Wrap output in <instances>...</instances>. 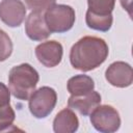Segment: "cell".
Returning a JSON list of instances; mask_svg holds the SVG:
<instances>
[{"label":"cell","instance_id":"2e32d148","mask_svg":"<svg viewBox=\"0 0 133 133\" xmlns=\"http://www.w3.org/2000/svg\"><path fill=\"white\" fill-rule=\"evenodd\" d=\"M12 42L8 34L0 29V61L6 60L12 53Z\"/></svg>","mask_w":133,"mask_h":133},{"label":"cell","instance_id":"4fadbf2b","mask_svg":"<svg viewBox=\"0 0 133 133\" xmlns=\"http://www.w3.org/2000/svg\"><path fill=\"white\" fill-rule=\"evenodd\" d=\"M112 22H113L112 14L103 16V15L92 14L89 10L86 11L85 23H86L87 27H89L90 29L101 31V32H106L111 28Z\"/></svg>","mask_w":133,"mask_h":133},{"label":"cell","instance_id":"ac0fdd59","mask_svg":"<svg viewBox=\"0 0 133 133\" xmlns=\"http://www.w3.org/2000/svg\"><path fill=\"white\" fill-rule=\"evenodd\" d=\"M10 105V90L2 82H0V108Z\"/></svg>","mask_w":133,"mask_h":133},{"label":"cell","instance_id":"6da1fadb","mask_svg":"<svg viewBox=\"0 0 133 133\" xmlns=\"http://www.w3.org/2000/svg\"><path fill=\"white\" fill-rule=\"evenodd\" d=\"M108 53V45L103 38L86 35L72 46L70 62L76 70L89 72L99 68L106 60Z\"/></svg>","mask_w":133,"mask_h":133},{"label":"cell","instance_id":"5b68a950","mask_svg":"<svg viewBox=\"0 0 133 133\" xmlns=\"http://www.w3.org/2000/svg\"><path fill=\"white\" fill-rule=\"evenodd\" d=\"M89 115L92 127L101 133H113L121 127L119 113L111 105H99Z\"/></svg>","mask_w":133,"mask_h":133},{"label":"cell","instance_id":"9c48e42d","mask_svg":"<svg viewBox=\"0 0 133 133\" xmlns=\"http://www.w3.org/2000/svg\"><path fill=\"white\" fill-rule=\"evenodd\" d=\"M25 32L26 35L34 42H42L47 39L52 34L46 24L44 14L37 11H31L26 18Z\"/></svg>","mask_w":133,"mask_h":133},{"label":"cell","instance_id":"7c38bea8","mask_svg":"<svg viewBox=\"0 0 133 133\" xmlns=\"http://www.w3.org/2000/svg\"><path fill=\"white\" fill-rule=\"evenodd\" d=\"M68 91L73 96H81L90 92L95 88V82L87 75H76L69 79L66 83Z\"/></svg>","mask_w":133,"mask_h":133},{"label":"cell","instance_id":"ba28073f","mask_svg":"<svg viewBox=\"0 0 133 133\" xmlns=\"http://www.w3.org/2000/svg\"><path fill=\"white\" fill-rule=\"evenodd\" d=\"M105 78L112 86L125 88L133 82L132 66L125 61L112 62L105 72Z\"/></svg>","mask_w":133,"mask_h":133},{"label":"cell","instance_id":"8fae6325","mask_svg":"<svg viewBox=\"0 0 133 133\" xmlns=\"http://www.w3.org/2000/svg\"><path fill=\"white\" fill-rule=\"evenodd\" d=\"M79 128V119L71 108L60 110L53 121V131L55 133H74Z\"/></svg>","mask_w":133,"mask_h":133},{"label":"cell","instance_id":"e0dca14e","mask_svg":"<svg viewBox=\"0 0 133 133\" xmlns=\"http://www.w3.org/2000/svg\"><path fill=\"white\" fill-rule=\"evenodd\" d=\"M28 9L31 11L44 12L55 4L56 0H24Z\"/></svg>","mask_w":133,"mask_h":133},{"label":"cell","instance_id":"8992f818","mask_svg":"<svg viewBox=\"0 0 133 133\" xmlns=\"http://www.w3.org/2000/svg\"><path fill=\"white\" fill-rule=\"evenodd\" d=\"M26 17V7L21 0H2L0 20L8 27H19Z\"/></svg>","mask_w":133,"mask_h":133},{"label":"cell","instance_id":"9a60e30c","mask_svg":"<svg viewBox=\"0 0 133 133\" xmlns=\"http://www.w3.org/2000/svg\"><path fill=\"white\" fill-rule=\"evenodd\" d=\"M15 118L16 113L10 105L0 108V132L9 130V127L12 126Z\"/></svg>","mask_w":133,"mask_h":133},{"label":"cell","instance_id":"277c9868","mask_svg":"<svg viewBox=\"0 0 133 133\" xmlns=\"http://www.w3.org/2000/svg\"><path fill=\"white\" fill-rule=\"evenodd\" d=\"M57 102V94L54 88L42 86L34 90L28 99V107L30 113L35 118H46L55 108Z\"/></svg>","mask_w":133,"mask_h":133},{"label":"cell","instance_id":"5bb4252c","mask_svg":"<svg viewBox=\"0 0 133 133\" xmlns=\"http://www.w3.org/2000/svg\"><path fill=\"white\" fill-rule=\"evenodd\" d=\"M88 9L90 12L96 15H111L115 0H87Z\"/></svg>","mask_w":133,"mask_h":133},{"label":"cell","instance_id":"30bf717a","mask_svg":"<svg viewBox=\"0 0 133 133\" xmlns=\"http://www.w3.org/2000/svg\"><path fill=\"white\" fill-rule=\"evenodd\" d=\"M100 104H101V95L96 90H91L90 92L81 96L71 95V97L68 100L69 108L77 111L79 114L83 116L89 115L94 111V109L98 107Z\"/></svg>","mask_w":133,"mask_h":133},{"label":"cell","instance_id":"52a82bcc","mask_svg":"<svg viewBox=\"0 0 133 133\" xmlns=\"http://www.w3.org/2000/svg\"><path fill=\"white\" fill-rule=\"evenodd\" d=\"M35 56L37 60L46 68H54L58 65L62 59V45L56 41H47L41 43L35 48Z\"/></svg>","mask_w":133,"mask_h":133},{"label":"cell","instance_id":"3957f363","mask_svg":"<svg viewBox=\"0 0 133 133\" xmlns=\"http://www.w3.org/2000/svg\"><path fill=\"white\" fill-rule=\"evenodd\" d=\"M45 21L51 33H64L75 24L76 14L72 6L54 4L45 11Z\"/></svg>","mask_w":133,"mask_h":133},{"label":"cell","instance_id":"d6986e66","mask_svg":"<svg viewBox=\"0 0 133 133\" xmlns=\"http://www.w3.org/2000/svg\"><path fill=\"white\" fill-rule=\"evenodd\" d=\"M122 6L124 9H126L129 14V16H131V3H132V0H119Z\"/></svg>","mask_w":133,"mask_h":133},{"label":"cell","instance_id":"7a4b0ae2","mask_svg":"<svg viewBox=\"0 0 133 133\" xmlns=\"http://www.w3.org/2000/svg\"><path fill=\"white\" fill-rule=\"evenodd\" d=\"M38 80V73L29 63L15 65L10 69L8 74V86L10 94L18 100L26 101L35 90Z\"/></svg>","mask_w":133,"mask_h":133}]
</instances>
